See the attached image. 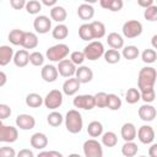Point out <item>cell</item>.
<instances>
[{"label": "cell", "instance_id": "cell-1", "mask_svg": "<svg viewBox=\"0 0 157 157\" xmlns=\"http://www.w3.org/2000/svg\"><path fill=\"white\" fill-rule=\"evenodd\" d=\"M64 121H65L66 130L71 134H78L83 128V119L81 113L77 109H70L66 113Z\"/></svg>", "mask_w": 157, "mask_h": 157}, {"label": "cell", "instance_id": "cell-2", "mask_svg": "<svg viewBox=\"0 0 157 157\" xmlns=\"http://www.w3.org/2000/svg\"><path fill=\"white\" fill-rule=\"evenodd\" d=\"M157 81V71L152 66H145L139 71L137 76V88L144 90L153 87Z\"/></svg>", "mask_w": 157, "mask_h": 157}, {"label": "cell", "instance_id": "cell-3", "mask_svg": "<svg viewBox=\"0 0 157 157\" xmlns=\"http://www.w3.org/2000/svg\"><path fill=\"white\" fill-rule=\"evenodd\" d=\"M69 53H70V48H69L67 44H65V43H58V44L52 45L50 48L47 49L45 56L50 61L59 63L63 59H66V56L69 55Z\"/></svg>", "mask_w": 157, "mask_h": 157}, {"label": "cell", "instance_id": "cell-4", "mask_svg": "<svg viewBox=\"0 0 157 157\" xmlns=\"http://www.w3.org/2000/svg\"><path fill=\"white\" fill-rule=\"evenodd\" d=\"M104 45L102 42H99L98 39L97 40H91L88 42V44L83 48V53H85V56L87 60L90 61H94V60H98L99 58H102L104 55Z\"/></svg>", "mask_w": 157, "mask_h": 157}, {"label": "cell", "instance_id": "cell-5", "mask_svg": "<svg viewBox=\"0 0 157 157\" xmlns=\"http://www.w3.org/2000/svg\"><path fill=\"white\" fill-rule=\"evenodd\" d=\"M142 23L137 20H129L126 22H124L123 25V28H121V32H123V36L128 39H132V38H136L139 37L141 33H142Z\"/></svg>", "mask_w": 157, "mask_h": 157}, {"label": "cell", "instance_id": "cell-6", "mask_svg": "<svg viewBox=\"0 0 157 157\" xmlns=\"http://www.w3.org/2000/svg\"><path fill=\"white\" fill-rule=\"evenodd\" d=\"M83 155L86 157H102L103 156V147L99 141L96 139H88L83 142L82 146Z\"/></svg>", "mask_w": 157, "mask_h": 157}, {"label": "cell", "instance_id": "cell-7", "mask_svg": "<svg viewBox=\"0 0 157 157\" xmlns=\"http://www.w3.org/2000/svg\"><path fill=\"white\" fill-rule=\"evenodd\" d=\"M63 92L59 90H52L44 97V105L50 110H55L63 104Z\"/></svg>", "mask_w": 157, "mask_h": 157}, {"label": "cell", "instance_id": "cell-8", "mask_svg": "<svg viewBox=\"0 0 157 157\" xmlns=\"http://www.w3.org/2000/svg\"><path fill=\"white\" fill-rule=\"evenodd\" d=\"M18 139V130L17 126L5 125L0 123V141L6 144H12Z\"/></svg>", "mask_w": 157, "mask_h": 157}, {"label": "cell", "instance_id": "cell-9", "mask_svg": "<svg viewBox=\"0 0 157 157\" xmlns=\"http://www.w3.org/2000/svg\"><path fill=\"white\" fill-rule=\"evenodd\" d=\"M72 104L75 108L83 109V110H92L96 107L94 94H78L74 98Z\"/></svg>", "mask_w": 157, "mask_h": 157}, {"label": "cell", "instance_id": "cell-10", "mask_svg": "<svg viewBox=\"0 0 157 157\" xmlns=\"http://www.w3.org/2000/svg\"><path fill=\"white\" fill-rule=\"evenodd\" d=\"M33 28L39 34H45L52 29V18L45 15H39L33 21Z\"/></svg>", "mask_w": 157, "mask_h": 157}, {"label": "cell", "instance_id": "cell-11", "mask_svg": "<svg viewBox=\"0 0 157 157\" xmlns=\"http://www.w3.org/2000/svg\"><path fill=\"white\" fill-rule=\"evenodd\" d=\"M58 71H59V75L63 76V77H72L75 76L76 74V65L70 60V59H63L61 61L58 63Z\"/></svg>", "mask_w": 157, "mask_h": 157}, {"label": "cell", "instance_id": "cell-12", "mask_svg": "<svg viewBox=\"0 0 157 157\" xmlns=\"http://www.w3.org/2000/svg\"><path fill=\"white\" fill-rule=\"evenodd\" d=\"M155 130L152 126L145 124V125H141L137 130V139L141 144L144 145H148V144H152L153 140H155Z\"/></svg>", "mask_w": 157, "mask_h": 157}, {"label": "cell", "instance_id": "cell-13", "mask_svg": "<svg viewBox=\"0 0 157 157\" xmlns=\"http://www.w3.org/2000/svg\"><path fill=\"white\" fill-rule=\"evenodd\" d=\"M16 126L21 130H32L36 126V119L33 118V115L31 114H18L16 117Z\"/></svg>", "mask_w": 157, "mask_h": 157}, {"label": "cell", "instance_id": "cell-14", "mask_svg": "<svg viewBox=\"0 0 157 157\" xmlns=\"http://www.w3.org/2000/svg\"><path fill=\"white\" fill-rule=\"evenodd\" d=\"M80 87H81V82L76 76L69 77L63 83V93L66 96H75L78 92Z\"/></svg>", "mask_w": 157, "mask_h": 157}, {"label": "cell", "instance_id": "cell-15", "mask_svg": "<svg viewBox=\"0 0 157 157\" xmlns=\"http://www.w3.org/2000/svg\"><path fill=\"white\" fill-rule=\"evenodd\" d=\"M137 114H139V118H140L141 120L148 123V121H152V120L156 118L157 110H156V108H155L151 103H145V104H142V105L139 108Z\"/></svg>", "mask_w": 157, "mask_h": 157}, {"label": "cell", "instance_id": "cell-16", "mask_svg": "<svg viewBox=\"0 0 157 157\" xmlns=\"http://www.w3.org/2000/svg\"><path fill=\"white\" fill-rule=\"evenodd\" d=\"M40 76L43 78V81L48 82V83H52V82H55L58 76H59V71H58V67L52 65V64H47V65H43L42 70H40Z\"/></svg>", "mask_w": 157, "mask_h": 157}, {"label": "cell", "instance_id": "cell-17", "mask_svg": "<svg viewBox=\"0 0 157 157\" xmlns=\"http://www.w3.org/2000/svg\"><path fill=\"white\" fill-rule=\"evenodd\" d=\"M29 144L36 150H44L48 146V137L43 132H34L29 139Z\"/></svg>", "mask_w": 157, "mask_h": 157}, {"label": "cell", "instance_id": "cell-18", "mask_svg": "<svg viewBox=\"0 0 157 157\" xmlns=\"http://www.w3.org/2000/svg\"><path fill=\"white\" fill-rule=\"evenodd\" d=\"M75 76L78 78V81L81 83H88L93 80V71L91 67L85 66V65H80L76 69V74Z\"/></svg>", "mask_w": 157, "mask_h": 157}, {"label": "cell", "instance_id": "cell-19", "mask_svg": "<svg viewBox=\"0 0 157 157\" xmlns=\"http://www.w3.org/2000/svg\"><path fill=\"white\" fill-rule=\"evenodd\" d=\"M120 135L124 141H134L137 136V130L136 126L132 123H125L123 124L120 129Z\"/></svg>", "mask_w": 157, "mask_h": 157}, {"label": "cell", "instance_id": "cell-20", "mask_svg": "<svg viewBox=\"0 0 157 157\" xmlns=\"http://www.w3.org/2000/svg\"><path fill=\"white\" fill-rule=\"evenodd\" d=\"M77 16L82 20V21H88V20H92L93 16H94V7L91 5V4H81L78 7H77Z\"/></svg>", "mask_w": 157, "mask_h": 157}, {"label": "cell", "instance_id": "cell-21", "mask_svg": "<svg viewBox=\"0 0 157 157\" xmlns=\"http://www.w3.org/2000/svg\"><path fill=\"white\" fill-rule=\"evenodd\" d=\"M13 64L17 67H25L29 63V53L27 49H20L13 55Z\"/></svg>", "mask_w": 157, "mask_h": 157}, {"label": "cell", "instance_id": "cell-22", "mask_svg": "<svg viewBox=\"0 0 157 157\" xmlns=\"http://www.w3.org/2000/svg\"><path fill=\"white\" fill-rule=\"evenodd\" d=\"M67 17V12L64 6L55 5L50 9V18L58 23H63Z\"/></svg>", "mask_w": 157, "mask_h": 157}, {"label": "cell", "instance_id": "cell-23", "mask_svg": "<svg viewBox=\"0 0 157 157\" xmlns=\"http://www.w3.org/2000/svg\"><path fill=\"white\" fill-rule=\"evenodd\" d=\"M107 43L110 48L113 49H123L124 48V38L121 34L117 33V32H110L107 36Z\"/></svg>", "mask_w": 157, "mask_h": 157}, {"label": "cell", "instance_id": "cell-24", "mask_svg": "<svg viewBox=\"0 0 157 157\" xmlns=\"http://www.w3.org/2000/svg\"><path fill=\"white\" fill-rule=\"evenodd\" d=\"M38 36L34 32H25L23 40H22V47L25 49H36L38 47Z\"/></svg>", "mask_w": 157, "mask_h": 157}, {"label": "cell", "instance_id": "cell-25", "mask_svg": "<svg viewBox=\"0 0 157 157\" xmlns=\"http://www.w3.org/2000/svg\"><path fill=\"white\" fill-rule=\"evenodd\" d=\"M15 52L10 45H1L0 47V65L6 66L11 60H13Z\"/></svg>", "mask_w": 157, "mask_h": 157}, {"label": "cell", "instance_id": "cell-26", "mask_svg": "<svg viewBox=\"0 0 157 157\" xmlns=\"http://www.w3.org/2000/svg\"><path fill=\"white\" fill-rule=\"evenodd\" d=\"M25 102H26V105L29 108H39L42 104H44V98L40 94L32 92L26 96Z\"/></svg>", "mask_w": 157, "mask_h": 157}, {"label": "cell", "instance_id": "cell-27", "mask_svg": "<svg viewBox=\"0 0 157 157\" xmlns=\"http://www.w3.org/2000/svg\"><path fill=\"white\" fill-rule=\"evenodd\" d=\"M78 36H80V38L82 40H86V42H91L92 39H94L93 32H92V27H91V22L82 23L78 27Z\"/></svg>", "mask_w": 157, "mask_h": 157}, {"label": "cell", "instance_id": "cell-28", "mask_svg": "<svg viewBox=\"0 0 157 157\" xmlns=\"http://www.w3.org/2000/svg\"><path fill=\"white\" fill-rule=\"evenodd\" d=\"M52 36H53L54 39H58V40L65 39V38L69 36V28H67V26L64 25V23L56 25V26L52 29Z\"/></svg>", "mask_w": 157, "mask_h": 157}, {"label": "cell", "instance_id": "cell-29", "mask_svg": "<svg viewBox=\"0 0 157 157\" xmlns=\"http://www.w3.org/2000/svg\"><path fill=\"white\" fill-rule=\"evenodd\" d=\"M87 134L91 136V137H99L102 136L103 134V125L101 121H97V120H93L88 124L87 126Z\"/></svg>", "mask_w": 157, "mask_h": 157}, {"label": "cell", "instance_id": "cell-30", "mask_svg": "<svg viewBox=\"0 0 157 157\" xmlns=\"http://www.w3.org/2000/svg\"><path fill=\"white\" fill-rule=\"evenodd\" d=\"M103 58H104L105 63H108V64H117V63H119L120 59H121V53H120L118 49L110 48V49H108V50L104 52Z\"/></svg>", "mask_w": 157, "mask_h": 157}, {"label": "cell", "instance_id": "cell-31", "mask_svg": "<svg viewBox=\"0 0 157 157\" xmlns=\"http://www.w3.org/2000/svg\"><path fill=\"white\" fill-rule=\"evenodd\" d=\"M102 145L105 147H114L118 144V136L113 131H105L102 134Z\"/></svg>", "mask_w": 157, "mask_h": 157}, {"label": "cell", "instance_id": "cell-32", "mask_svg": "<svg viewBox=\"0 0 157 157\" xmlns=\"http://www.w3.org/2000/svg\"><path fill=\"white\" fill-rule=\"evenodd\" d=\"M23 36H25V31L22 29H18V28H15V29H11L7 38H9V42L13 45H21L22 44V40H23Z\"/></svg>", "mask_w": 157, "mask_h": 157}, {"label": "cell", "instance_id": "cell-33", "mask_svg": "<svg viewBox=\"0 0 157 157\" xmlns=\"http://www.w3.org/2000/svg\"><path fill=\"white\" fill-rule=\"evenodd\" d=\"M140 55V50L136 45H126L121 50V56L126 60H135Z\"/></svg>", "mask_w": 157, "mask_h": 157}, {"label": "cell", "instance_id": "cell-34", "mask_svg": "<svg viewBox=\"0 0 157 157\" xmlns=\"http://www.w3.org/2000/svg\"><path fill=\"white\" fill-rule=\"evenodd\" d=\"M140 99H141V92L139 88H135V87L128 88V91L125 92V101L129 104H135Z\"/></svg>", "mask_w": 157, "mask_h": 157}, {"label": "cell", "instance_id": "cell-35", "mask_svg": "<svg viewBox=\"0 0 157 157\" xmlns=\"http://www.w3.org/2000/svg\"><path fill=\"white\" fill-rule=\"evenodd\" d=\"M91 27H92V32H93V37L94 39H101L105 36V26L103 22L101 21H92L91 22Z\"/></svg>", "mask_w": 157, "mask_h": 157}, {"label": "cell", "instance_id": "cell-36", "mask_svg": "<svg viewBox=\"0 0 157 157\" xmlns=\"http://www.w3.org/2000/svg\"><path fill=\"white\" fill-rule=\"evenodd\" d=\"M63 121H64V117L61 115V113H59V112H56V110L50 112V113L48 114V117H47V123H48L50 126H53V128L60 126V125L63 124Z\"/></svg>", "mask_w": 157, "mask_h": 157}, {"label": "cell", "instance_id": "cell-37", "mask_svg": "<svg viewBox=\"0 0 157 157\" xmlns=\"http://www.w3.org/2000/svg\"><path fill=\"white\" fill-rule=\"evenodd\" d=\"M139 151L137 145L134 141H125V144L121 147V153L125 157H134Z\"/></svg>", "mask_w": 157, "mask_h": 157}, {"label": "cell", "instance_id": "cell-38", "mask_svg": "<svg viewBox=\"0 0 157 157\" xmlns=\"http://www.w3.org/2000/svg\"><path fill=\"white\" fill-rule=\"evenodd\" d=\"M107 108L110 110H119L121 108V99L115 93H108V103Z\"/></svg>", "mask_w": 157, "mask_h": 157}, {"label": "cell", "instance_id": "cell-39", "mask_svg": "<svg viewBox=\"0 0 157 157\" xmlns=\"http://www.w3.org/2000/svg\"><path fill=\"white\" fill-rule=\"evenodd\" d=\"M42 5L43 4L38 0H28L25 9L29 15H38L42 10Z\"/></svg>", "mask_w": 157, "mask_h": 157}, {"label": "cell", "instance_id": "cell-40", "mask_svg": "<svg viewBox=\"0 0 157 157\" xmlns=\"http://www.w3.org/2000/svg\"><path fill=\"white\" fill-rule=\"evenodd\" d=\"M141 59L145 64H153L157 60V53L152 48H147L141 53Z\"/></svg>", "mask_w": 157, "mask_h": 157}, {"label": "cell", "instance_id": "cell-41", "mask_svg": "<svg viewBox=\"0 0 157 157\" xmlns=\"http://www.w3.org/2000/svg\"><path fill=\"white\" fill-rule=\"evenodd\" d=\"M140 92H141V99L145 103H152L155 101V98H156V92H155V88L153 87L140 90Z\"/></svg>", "mask_w": 157, "mask_h": 157}, {"label": "cell", "instance_id": "cell-42", "mask_svg": "<svg viewBox=\"0 0 157 157\" xmlns=\"http://www.w3.org/2000/svg\"><path fill=\"white\" fill-rule=\"evenodd\" d=\"M144 17L148 22H156L157 21V5H151L145 9L144 11Z\"/></svg>", "mask_w": 157, "mask_h": 157}, {"label": "cell", "instance_id": "cell-43", "mask_svg": "<svg viewBox=\"0 0 157 157\" xmlns=\"http://www.w3.org/2000/svg\"><path fill=\"white\" fill-rule=\"evenodd\" d=\"M29 63L33 66H42L44 64V55L40 52H32L29 54Z\"/></svg>", "mask_w": 157, "mask_h": 157}, {"label": "cell", "instance_id": "cell-44", "mask_svg": "<svg viewBox=\"0 0 157 157\" xmlns=\"http://www.w3.org/2000/svg\"><path fill=\"white\" fill-rule=\"evenodd\" d=\"M94 101H96V107H98V108H107L108 93H105V92H97L94 94Z\"/></svg>", "mask_w": 157, "mask_h": 157}, {"label": "cell", "instance_id": "cell-45", "mask_svg": "<svg viewBox=\"0 0 157 157\" xmlns=\"http://www.w3.org/2000/svg\"><path fill=\"white\" fill-rule=\"evenodd\" d=\"M70 60L76 65V66H80L83 64V61L86 60V56H85V53L83 50L82 52H78V50H75L70 54Z\"/></svg>", "mask_w": 157, "mask_h": 157}, {"label": "cell", "instance_id": "cell-46", "mask_svg": "<svg viewBox=\"0 0 157 157\" xmlns=\"http://www.w3.org/2000/svg\"><path fill=\"white\" fill-rule=\"evenodd\" d=\"M11 113H12V110H11V108L7 104H5V103H1L0 104V119L1 120L7 119L11 115Z\"/></svg>", "mask_w": 157, "mask_h": 157}, {"label": "cell", "instance_id": "cell-47", "mask_svg": "<svg viewBox=\"0 0 157 157\" xmlns=\"http://www.w3.org/2000/svg\"><path fill=\"white\" fill-rule=\"evenodd\" d=\"M0 156L1 157H15L16 156V152L12 147H9V146H2L0 148Z\"/></svg>", "mask_w": 157, "mask_h": 157}, {"label": "cell", "instance_id": "cell-48", "mask_svg": "<svg viewBox=\"0 0 157 157\" xmlns=\"http://www.w3.org/2000/svg\"><path fill=\"white\" fill-rule=\"evenodd\" d=\"M124 7V0H113L110 6H109V11L112 12H118Z\"/></svg>", "mask_w": 157, "mask_h": 157}, {"label": "cell", "instance_id": "cell-49", "mask_svg": "<svg viewBox=\"0 0 157 157\" xmlns=\"http://www.w3.org/2000/svg\"><path fill=\"white\" fill-rule=\"evenodd\" d=\"M27 0H10V5L15 10H22L26 7Z\"/></svg>", "mask_w": 157, "mask_h": 157}, {"label": "cell", "instance_id": "cell-50", "mask_svg": "<svg viewBox=\"0 0 157 157\" xmlns=\"http://www.w3.org/2000/svg\"><path fill=\"white\" fill-rule=\"evenodd\" d=\"M38 157H63V153L59 151H42L38 153Z\"/></svg>", "mask_w": 157, "mask_h": 157}, {"label": "cell", "instance_id": "cell-51", "mask_svg": "<svg viewBox=\"0 0 157 157\" xmlns=\"http://www.w3.org/2000/svg\"><path fill=\"white\" fill-rule=\"evenodd\" d=\"M17 156H18V157H33L34 153H33L29 148H22V150L17 153Z\"/></svg>", "mask_w": 157, "mask_h": 157}, {"label": "cell", "instance_id": "cell-52", "mask_svg": "<svg viewBox=\"0 0 157 157\" xmlns=\"http://www.w3.org/2000/svg\"><path fill=\"white\" fill-rule=\"evenodd\" d=\"M153 2H155V0H137L139 6H141V7H144V9H146V7L151 6V5H153Z\"/></svg>", "mask_w": 157, "mask_h": 157}, {"label": "cell", "instance_id": "cell-53", "mask_svg": "<svg viewBox=\"0 0 157 157\" xmlns=\"http://www.w3.org/2000/svg\"><path fill=\"white\" fill-rule=\"evenodd\" d=\"M148 156L150 157H157V144H152L148 147Z\"/></svg>", "mask_w": 157, "mask_h": 157}, {"label": "cell", "instance_id": "cell-54", "mask_svg": "<svg viewBox=\"0 0 157 157\" xmlns=\"http://www.w3.org/2000/svg\"><path fill=\"white\" fill-rule=\"evenodd\" d=\"M113 0H99V5L102 9H105V10H109V6L112 4Z\"/></svg>", "mask_w": 157, "mask_h": 157}, {"label": "cell", "instance_id": "cell-55", "mask_svg": "<svg viewBox=\"0 0 157 157\" xmlns=\"http://www.w3.org/2000/svg\"><path fill=\"white\" fill-rule=\"evenodd\" d=\"M40 2L44 5V6H48V7H53L56 5L58 0H40Z\"/></svg>", "mask_w": 157, "mask_h": 157}, {"label": "cell", "instance_id": "cell-56", "mask_svg": "<svg viewBox=\"0 0 157 157\" xmlns=\"http://www.w3.org/2000/svg\"><path fill=\"white\" fill-rule=\"evenodd\" d=\"M6 80H7L6 74H5L4 71H0V87H4V86H5Z\"/></svg>", "mask_w": 157, "mask_h": 157}, {"label": "cell", "instance_id": "cell-57", "mask_svg": "<svg viewBox=\"0 0 157 157\" xmlns=\"http://www.w3.org/2000/svg\"><path fill=\"white\" fill-rule=\"evenodd\" d=\"M151 44H152V48H153V49H157V34L152 36V38H151Z\"/></svg>", "mask_w": 157, "mask_h": 157}, {"label": "cell", "instance_id": "cell-58", "mask_svg": "<svg viewBox=\"0 0 157 157\" xmlns=\"http://www.w3.org/2000/svg\"><path fill=\"white\" fill-rule=\"evenodd\" d=\"M83 1H85L86 4H91V5H92V4H96V2L99 1V0H83Z\"/></svg>", "mask_w": 157, "mask_h": 157}, {"label": "cell", "instance_id": "cell-59", "mask_svg": "<svg viewBox=\"0 0 157 157\" xmlns=\"http://www.w3.org/2000/svg\"><path fill=\"white\" fill-rule=\"evenodd\" d=\"M155 1H156V5H157V0H155Z\"/></svg>", "mask_w": 157, "mask_h": 157}, {"label": "cell", "instance_id": "cell-60", "mask_svg": "<svg viewBox=\"0 0 157 157\" xmlns=\"http://www.w3.org/2000/svg\"><path fill=\"white\" fill-rule=\"evenodd\" d=\"M125 1H130V0H125Z\"/></svg>", "mask_w": 157, "mask_h": 157}]
</instances>
